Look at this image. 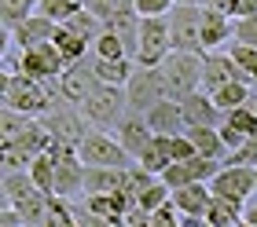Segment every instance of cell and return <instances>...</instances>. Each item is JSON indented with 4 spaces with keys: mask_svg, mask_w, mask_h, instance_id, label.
Returning a JSON list of instances; mask_svg holds the SVG:
<instances>
[{
    "mask_svg": "<svg viewBox=\"0 0 257 227\" xmlns=\"http://www.w3.org/2000/svg\"><path fill=\"white\" fill-rule=\"evenodd\" d=\"M224 121L235 128V132H242V136H253V132H257V110H253L250 103H246V106H235V110H228Z\"/></svg>",
    "mask_w": 257,
    "mask_h": 227,
    "instance_id": "cell-31",
    "label": "cell"
},
{
    "mask_svg": "<svg viewBox=\"0 0 257 227\" xmlns=\"http://www.w3.org/2000/svg\"><path fill=\"white\" fill-rule=\"evenodd\" d=\"M30 121H33L30 114H19V110H11V106H0V139H15Z\"/></svg>",
    "mask_w": 257,
    "mask_h": 227,
    "instance_id": "cell-32",
    "label": "cell"
},
{
    "mask_svg": "<svg viewBox=\"0 0 257 227\" xmlns=\"http://www.w3.org/2000/svg\"><path fill=\"white\" fill-rule=\"evenodd\" d=\"M169 139H173V136H166V132H155V136H151V143L144 147V154H140L136 161L144 165V169H151L155 176H162V172H166L169 165H173V150H169Z\"/></svg>",
    "mask_w": 257,
    "mask_h": 227,
    "instance_id": "cell-21",
    "label": "cell"
},
{
    "mask_svg": "<svg viewBox=\"0 0 257 227\" xmlns=\"http://www.w3.org/2000/svg\"><path fill=\"white\" fill-rule=\"evenodd\" d=\"M77 154L85 165H118V169H128L136 158L128 154L118 136H107V128H92V132L77 143Z\"/></svg>",
    "mask_w": 257,
    "mask_h": 227,
    "instance_id": "cell-4",
    "label": "cell"
},
{
    "mask_svg": "<svg viewBox=\"0 0 257 227\" xmlns=\"http://www.w3.org/2000/svg\"><path fill=\"white\" fill-rule=\"evenodd\" d=\"M180 216L184 212L177 209V201H162L158 209H151V227H180Z\"/></svg>",
    "mask_w": 257,
    "mask_h": 227,
    "instance_id": "cell-34",
    "label": "cell"
},
{
    "mask_svg": "<svg viewBox=\"0 0 257 227\" xmlns=\"http://www.w3.org/2000/svg\"><path fill=\"white\" fill-rule=\"evenodd\" d=\"M250 106H253V110H257V95H253V99H250Z\"/></svg>",
    "mask_w": 257,
    "mask_h": 227,
    "instance_id": "cell-45",
    "label": "cell"
},
{
    "mask_svg": "<svg viewBox=\"0 0 257 227\" xmlns=\"http://www.w3.org/2000/svg\"><path fill=\"white\" fill-rule=\"evenodd\" d=\"M41 121L52 132V139L63 143V147H77V143L92 132L88 117L81 114V106H74V103H70V106H52L48 114H41Z\"/></svg>",
    "mask_w": 257,
    "mask_h": 227,
    "instance_id": "cell-8",
    "label": "cell"
},
{
    "mask_svg": "<svg viewBox=\"0 0 257 227\" xmlns=\"http://www.w3.org/2000/svg\"><path fill=\"white\" fill-rule=\"evenodd\" d=\"M209 190L213 194H220V198H231V201H246L253 198V190H257V169L253 165H231V161H224L220 165V172L209 180Z\"/></svg>",
    "mask_w": 257,
    "mask_h": 227,
    "instance_id": "cell-9",
    "label": "cell"
},
{
    "mask_svg": "<svg viewBox=\"0 0 257 227\" xmlns=\"http://www.w3.org/2000/svg\"><path fill=\"white\" fill-rule=\"evenodd\" d=\"M59 99H63L59 81H37V77H26L22 70H15V74H4L0 106H11V110L30 114V117H41V114H48Z\"/></svg>",
    "mask_w": 257,
    "mask_h": 227,
    "instance_id": "cell-1",
    "label": "cell"
},
{
    "mask_svg": "<svg viewBox=\"0 0 257 227\" xmlns=\"http://www.w3.org/2000/svg\"><path fill=\"white\" fill-rule=\"evenodd\" d=\"M169 150H173V161H184V158H191V154H198L188 132H177V136H173V139H169Z\"/></svg>",
    "mask_w": 257,
    "mask_h": 227,
    "instance_id": "cell-37",
    "label": "cell"
},
{
    "mask_svg": "<svg viewBox=\"0 0 257 227\" xmlns=\"http://www.w3.org/2000/svg\"><path fill=\"white\" fill-rule=\"evenodd\" d=\"M184 132L191 136L198 154H206V158H220V161L228 158V143H224V136H220V125H188Z\"/></svg>",
    "mask_w": 257,
    "mask_h": 227,
    "instance_id": "cell-19",
    "label": "cell"
},
{
    "mask_svg": "<svg viewBox=\"0 0 257 227\" xmlns=\"http://www.w3.org/2000/svg\"><path fill=\"white\" fill-rule=\"evenodd\" d=\"M220 136H224V143H228V150H235V147H239V143H242V139H246V136H242V132H235V128H231L228 121H220Z\"/></svg>",
    "mask_w": 257,
    "mask_h": 227,
    "instance_id": "cell-42",
    "label": "cell"
},
{
    "mask_svg": "<svg viewBox=\"0 0 257 227\" xmlns=\"http://www.w3.org/2000/svg\"><path fill=\"white\" fill-rule=\"evenodd\" d=\"M99 85H103V81H99V74H96V59H92V55L77 59V63H70V66L63 70V77H59L63 103H74V106H81Z\"/></svg>",
    "mask_w": 257,
    "mask_h": 227,
    "instance_id": "cell-10",
    "label": "cell"
},
{
    "mask_svg": "<svg viewBox=\"0 0 257 227\" xmlns=\"http://www.w3.org/2000/svg\"><path fill=\"white\" fill-rule=\"evenodd\" d=\"M169 33H173V52H206L202 48V4H173Z\"/></svg>",
    "mask_w": 257,
    "mask_h": 227,
    "instance_id": "cell-5",
    "label": "cell"
},
{
    "mask_svg": "<svg viewBox=\"0 0 257 227\" xmlns=\"http://www.w3.org/2000/svg\"><path fill=\"white\" fill-rule=\"evenodd\" d=\"M81 114L88 117L92 128H107V132H114L118 121L128 114V92H125V85H99L85 103H81Z\"/></svg>",
    "mask_w": 257,
    "mask_h": 227,
    "instance_id": "cell-3",
    "label": "cell"
},
{
    "mask_svg": "<svg viewBox=\"0 0 257 227\" xmlns=\"http://www.w3.org/2000/svg\"><path fill=\"white\" fill-rule=\"evenodd\" d=\"M180 110H184V121L188 125H220L224 121V110L213 103V95H209L206 88H195L191 95H184Z\"/></svg>",
    "mask_w": 257,
    "mask_h": 227,
    "instance_id": "cell-16",
    "label": "cell"
},
{
    "mask_svg": "<svg viewBox=\"0 0 257 227\" xmlns=\"http://www.w3.org/2000/svg\"><path fill=\"white\" fill-rule=\"evenodd\" d=\"M55 44H59V52L66 55V63H77V59H85L92 52V44L85 37H77L74 30H66L63 22H59V30H55Z\"/></svg>",
    "mask_w": 257,
    "mask_h": 227,
    "instance_id": "cell-26",
    "label": "cell"
},
{
    "mask_svg": "<svg viewBox=\"0 0 257 227\" xmlns=\"http://www.w3.org/2000/svg\"><path fill=\"white\" fill-rule=\"evenodd\" d=\"M173 201H177V209L184 212V216L206 220V209H209V201H213V190H209V183H184V187L173 190Z\"/></svg>",
    "mask_w": 257,
    "mask_h": 227,
    "instance_id": "cell-17",
    "label": "cell"
},
{
    "mask_svg": "<svg viewBox=\"0 0 257 227\" xmlns=\"http://www.w3.org/2000/svg\"><path fill=\"white\" fill-rule=\"evenodd\" d=\"M206 4H213V8H224V11H228V8H231V0H206Z\"/></svg>",
    "mask_w": 257,
    "mask_h": 227,
    "instance_id": "cell-43",
    "label": "cell"
},
{
    "mask_svg": "<svg viewBox=\"0 0 257 227\" xmlns=\"http://www.w3.org/2000/svg\"><path fill=\"white\" fill-rule=\"evenodd\" d=\"M92 52L103 55V59H125L128 48H125V41H121L114 30H103L99 37H96V44H92ZM128 59H133V55H128Z\"/></svg>",
    "mask_w": 257,
    "mask_h": 227,
    "instance_id": "cell-29",
    "label": "cell"
},
{
    "mask_svg": "<svg viewBox=\"0 0 257 227\" xmlns=\"http://www.w3.org/2000/svg\"><path fill=\"white\" fill-rule=\"evenodd\" d=\"M231 41H235V19L224 8L202 4V48L206 52H217V48H224Z\"/></svg>",
    "mask_w": 257,
    "mask_h": 227,
    "instance_id": "cell-12",
    "label": "cell"
},
{
    "mask_svg": "<svg viewBox=\"0 0 257 227\" xmlns=\"http://www.w3.org/2000/svg\"><path fill=\"white\" fill-rule=\"evenodd\" d=\"M235 41H242V44H253V48H257V15L235 19Z\"/></svg>",
    "mask_w": 257,
    "mask_h": 227,
    "instance_id": "cell-38",
    "label": "cell"
},
{
    "mask_svg": "<svg viewBox=\"0 0 257 227\" xmlns=\"http://www.w3.org/2000/svg\"><path fill=\"white\" fill-rule=\"evenodd\" d=\"M228 15H231V19H246V15H257V0H231Z\"/></svg>",
    "mask_w": 257,
    "mask_h": 227,
    "instance_id": "cell-40",
    "label": "cell"
},
{
    "mask_svg": "<svg viewBox=\"0 0 257 227\" xmlns=\"http://www.w3.org/2000/svg\"><path fill=\"white\" fill-rule=\"evenodd\" d=\"M173 4H177V0H136V11L140 15H169L173 11Z\"/></svg>",
    "mask_w": 257,
    "mask_h": 227,
    "instance_id": "cell-39",
    "label": "cell"
},
{
    "mask_svg": "<svg viewBox=\"0 0 257 227\" xmlns=\"http://www.w3.org/2000/svg\"><path fill=\"white\" fill-rule=\"evenodd\" d=\"M128 110L136 114H147L155 103L166 99V85H162V70L158 66H136V74L128 77Z\"/></svg>",
    "mask_w": 257,
    "mask_h": 227,
    "instance_id": "cell-11",
    "label": "cell"
},
{
    "mask_svg": "<svg viewBox=\"0 0 257 227\" xmlns=\"http://www.w3.org/2000/svg\"><path fill=\"white\" fill-rule=\"evenodd\" d=\"M77 8H85V0H41V4H37V11L48 15L52 22H66Z\"/></svg>",
    "mask_w": 257,
    "mask_h": 227,
    "instance_id": "cell-33",
    "label": "cell"
},
{
    "mask_svg": "<svg viewBox=\"0 0 257 227\" xmlns=\"http://www.w3.org/2000/svg\"><path fill=\"white\" fill-rule=\"evenodd\" d=\"M128 4H136V0H85V8L92 11V15H99L103 22H107L114 11H121V8H128Z\"/></svg>",
    "mask_w": 257,
    "mask_h": 227,
    "instance_id": "cell-36",
    "label": "cell"
},
{
    "mask_svg": "<svg viewBox=\"0 0 257 227\" xmlns=\"http://www.w3.org/2000/svg\"><path fill=\"white\" fill-rule=\"evenodd\" d=\"M202 59L206 52H169L158 63L162 85H166V99H184L195 88H202Z\"/></svg>",
    "mask_w": 257,
    "mask_h": 227,
    "instance_id": "cell-2",
    "label": "cell"
},
{
    "mask_svg": "<svg viewBox=\"0 0 257 227\" xmlns=\"http://www.w3.org/2000/svg\"><path fill=\"white\" fill-rule=\"evenodd\" d=\"M0 223L4 227H26V220H22V212L15 205H0Z\"/></svg>",
    "mask_w": 257,
    "mask_h": 227,
    "instance_id": "cell-41",
    "label": "cell"
},
{
    "mask_svg": "<svg viewBox=\"0 0 257 227\" xmlns=\"http://www.w3.org/2000/svg\"><path fill=\"white\" fill-rule=\"evenodd\" d=\"M147 125L155 128V132H166V136H177L188 128V121H184V110L177 99H162L147 110Z\"/></svg>",
    "mask_w": 257,
    "mask_h": 227,
    "instance_id": "cell-18",
    "label": "cell"
},
{
    "mask_svg": "<svg viewBox=\"0 0 257 227\" xmlns=\"http://www.w3.org/2000/svg\"><path fill=\"white\" fill-rule=\"evenodd\" d=\"M30 176L52 194V190H55V154H52V150L37 154V158H33V165H30Z\"/></svg>",
    "mask_w": 257,
    "mask_h": 227,
    "instance_id": "cell-28",
    "label": "cell"
},
{
    "mask_svg": "<svg viewBox=\"0 0 257 227\" xmlns=\"http://www.w3.org/2000/svg\"><path fill=\"white\" fill-rule=\"evenodd\" d=\"M66 66L70 63L55 41H41L33 48H22V59H19V70L26 77H37V81H59Z\"/></svg>",
    "mask_w": 257,
    "mask_h": 227,
    "instance_id": "cell-6",
    "label": "cell"
},
{
    "mask_svg": "<svg viewBox=\"0 0 257 227\" xmlns=\"http://www.w3.org/2000/svg\"><path fill=\"white\" fill-rule=\"evenodd\" d=\"M55 30H59V22H52L48 15L33 11L30 19L15 22L4 37H11V44H19V48H33V44H41V41H55Z\"/></svg>",
    "mask_w": 257,
    "mask_h": 227,
    "instance_id": "cell-13",
    "label": "cell"
},
{
    "mask_svg": "<svg viewBox=\"0 0 257 227\" xmlns=\"http://www.w3.org/2000/svg\"><path fill=\"white\" fill-rule=\"evenodd\" d=\"M41 194H48V190L30 176V169L4 172V180H0V205H22V201L41 198Z\"/></svg>",
    "mask_w": 257,
    "mask_h": 227,
    "instance_id": "cell-14",
    "label": "cell"
},
{
    "mask_svg": "<svg viewBox=\"0 0 257 227\" xmlns=\"http://www.w3.org/2000/svg\"><path fill=\"white\" fill-rule=\"evenodd\" d=\"M206 227H246L242 223V201L213 194V201L206 209Z\"/></svg>",
    "mask_w": 257,
    "mask_h": 227,
    "instance_id": "cell-22",
    "label": "cell"
},
{
    "mask_svg": "<svg viewBox=\"0 0 257 227\" xmlns=\"http://www.w3.org/2000/svg\"><path fill=\"white\" fill-rule=\"evenodd\" d=\"M114 136H118V143L133 154V158H140L144 154V147L151 143V136H155V128L147 125V114H136V110H128L121 121H118V128H114Z\"/></svg>",
    "mask_w": 257,
    "mask_h": 227,
    "instance_id": "cell-15",
    "label": "cell"
},
{
    "mask_svg": "<svg viewBox=\"0 0 257 227\" xmlns=\"http://www.w3.org/2000/svg\"><path fill=\"white\" fill-rule=\"evenodd\" d=\"M41 0H0V22H4V33L15 26V22L30 19L33 11H37Z\"/></svg>",
    "mask_w": 257,
    "mask_h": 227,
    "instance_id": "cell-27",
    "label": "cell"
},
{
    "mask_svg": "<svg viewBox=\"0 0 257 227\" xmlns=\"http://www.w3.org/2000/svg\"><path fill=\"white\" fill-rule=\"evenodd\" d=\"M177 4H206V0H177Z\"/></svg>",
    "mask_w": 257,
    "mask_h": 227,
    "instance_id": "cell-44",
    "label": "cell"
},
{
    "mask_svg": "<svg viewBox=\"0 0 257 227\" xmlns=\"http://www.w3.org/2000/svg\"><path fill=\"white\" fill-rule=\"evenodd\" d=\"M173 52V33H169V15H147L140 26V52L136 66H158Z\"/></svg>",
    "mask_w": 257,
    "mask_h": 227,
    "instance_id": "cell-7",
    "label": "cell"
},
{
    "mask_svg": "<svg viewBox=\"0 0 257 227\" xmlns=\"http://www.w3.org/2000/svg\"><path fill=\"white\" fill-rule=\"evenodd\" d=\"M250 88H253V85H246V81H224V85L213 88L209 95H213V103L228 114V110H235V106H246V103L253 99Z\"/></svg>",
    "mask_w": 257,
    "mask_h": 227,
    "instance_id": "cell-24",
    "label": "cell"
},
{
    "mask_svg": "<svg viewBox=\"0 0 257 227\" xmlns=\"http://www.w3.org/2000/svg\"><path fill=\"white\" fill-rule=\"evenodd\" d=\"M228 52H231V59H235V63L242 66V74L250 77V85L257 88V48H253V44H242V41H235V44L228 48Z\"/></svg>",
    "mask_w": 257,
    "mask_h": 227,
    "instance_id": "cell-30",
    "label": "cell"
},
{
    "mask_svg": "<svg viewBox=\"0 0 257 227\" xmlns=\"http://www.w3.org/2000/svg\"><path fill=\"white\" fill-rule=\"evenodd\" d=\"M224 161H231V165H253V169H257V132L246 136L235 150H228V158H224Z\"/></svg>",
    "mask_w": 257,
    "mask_h": 227,
    "instance_id": "cell-35",
    "label": "cell"
},
{
    "mask_svg": "<svg viewBox=\"0 0 257 227\" xmlns=\"http://www.w3.org/2000/svg\"><path fill=\"white\" fill-rule=\"evenodd\" d=\"M92 59H96V74H99V81L103 85H128V77L136 74V59H103V55H96L92 52Z\"/></svg>",
    "mask_w": 257,
    "mask_h": 227,
    "instance_id": "cell-23",
    "label": "cell"
},
{
    "mask_svg": "<svg viewBox=\"0 0 257 227\" xmlns=\"http://www.w3.org/2000/svg\"><path fill=\"white\" fill-rule=\"evenodd\" d=\"M107 190H125V169H118V165H88L85 194H107Z\"/></svg>",
    "mask_w": 257,
    "mask_h": 227,
    "instance_id": "cell-20",
    "label": "cell"
},
{
    "mask_svg": "<svg viewBox=\"0 0 257 227\" xmlns=\"http://www.w3.org/2000/svg\"><path fill=\"white\" fill-rule=\"evenodd\" d=\"M63 26H66V30H74L77 37H85L88 44H96V37L103 33V19H99V15H92L88 8H77L74 15L63 22Z\"/></svg>",
    "mask_w": 257,
    "mask_h": 227,
    "instance_id": "cell-25",
    "label": "cell"
}]
</instances>
